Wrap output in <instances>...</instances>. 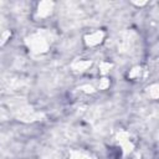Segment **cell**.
I'll list each match as a JSON object with an SVG mask.
<instances>
[{"instance_id":"6da1fadb","label":"cell","mask_w":159,"mask_h":159,"mask_svg":"<svg viewBox=\"0 0 159 159\" xmlns=\"http://www.w3.org/2000/svg\"><path fill=\"white\" fill-rule=\"evenodd\" d=\"M88 37H89V39H92V40L87 41V43H88V45H97V43H99V42H101L102 32H94V34H91Z\"/></svg>"}]
</instances>
